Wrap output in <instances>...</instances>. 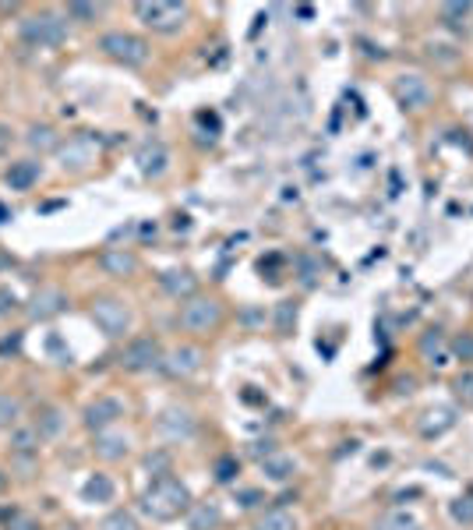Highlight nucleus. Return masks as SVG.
I'll use <instances>...</instances> for the list:
<instances>
[{
  "label": "nucleus",
  "mask_w": 473,
  "mask_h": 530,
  "mask_svg": "<svg viewBox=\"0 0 473 530\" xmlns=\"http://www.w3.org/2000/svg\"><path fill=\"white\" fill-rule=\"evenodd\" d=\"M22 39L28 47H39V50H57L68 43V18L57 15V11H36V15H26L22 18Z\"/></svg>",
  "instance_id": "4"
},
{
  "label": "nucleus",
  "mask_w": 473,
  "mask_h": 530,
  "mask_svg": "<svg viewBox=\"0 0 473 530\" xmlns=\"http://www.w3.org/2000/svg\"><path fill=\"white\" fill-rule=\"evenodd\" d=\"M39 442H43V435L36 431V424H15V428H11V452H15V456H32V452H39Z\"/></svg>",
  "instance_id": "23"
},
{
  "label": "nucleus",
  "mask_w": 473,
  "mask_h": 530,
  "mask_svg": "<svg viewBox=\"0 0 473 530\" xmlns=\"http://www.w3.org/2000/svg\"><path fill=\"white\" fill-rule=\"evenodd\" d=\"M89 318L100 325V333L110 336V340H124L128 333H131V304L124 301V297H117V293H100V297H92V304H89Z\"/></svg>",
  "instance_id": "3"
},
{
  "label": "nucleus",
  "mask_w": 473,
  "mask_h": 530,
  "mask_svg": "<svg viewBox=\"0 0 473 530\" xmlns=\"http://www.w3.org/2000/svg\"><path fill=\"white\" fill-rule=\"evenodd\" d=\"M22 418V403L7 393H0V428H15Z\"/></svg>",
  "instance_id": "35"
},
{
  "label": "nucleus",
  "mask_w": 473,
  "mask_h": 530,
  "mask_svg": "<svg viewBox=\"0 0 473 530\" xmlns=\"http://www.w3.org/2000/svg\"><path fill=\"white\" fill-rule=\"evenodd\" d=\"M113 495H117V484H113L110 474H92L85 481V488H81L85 503H113Z\"/></svg>",
  "instance_id": "25"
},
{
  "label": "nucleus",
  "mask_w": 473,
  "mask_h": 530,
  "mask_svg": "<svg viewBox=\"0 0 473 530\" xmlns=\"http://www.w3.org/2000/svg\"><path fill=\"white\" fill-rule=\"evenodd\" d=\"M421 354L427 357V365H435V368L448 365V336L442 329H427L421 336Z\"/></svg>",
  "instance_id": "17"
},
{
  "label": "nucleus",
  "mask_w": 473,
  "mask_h": 530,
  "mask_svg": "<svg viewBox=\"0 0 473 530\" xmlns=\"http://www.w3.org/2000/svg\"><path fill=\"white\" fill-rule=\"evenodd\" d=\"M191 505H194V499H191L187 484L173 474L156 477V481L145 488V495H142V509H145V516H152L156 524L181 520V516H187Z\"/></svg>",
  "instance_id": "1"
},
{
  "label": "nucleus",
  "mask_w": 473,
  "mask_h": 530,
  "mask_svg": "<svg viewBox=\"0 0 473 530\" xmlns=\"http://www.w3.org/2000/svg\"><path fill=\"white\" fill-rule=\"evenodd\" d=\"M448 513H452V520L459 524V527H473V495H459L456 503L448 505Z\"/></svg>",
  "instance_id": "34"
},
{
  "label": "nucleus",
  "mask_w": 473,
  "mask_h": 530,
  "mask_svg": "<svg viewBox=\"0 0 473 530\" xmlns=\"http://www.w3.org/2000/svg\"><path fill=\"white\" fill-rule=\"evenodd\" d=\"M223 524V509L215 503H194L187 509V530H215Z\"/></svg>",
  "instance_id": "18"
},
{
  "label": "nucleus",
  "mask_w": 473,
  "mask_h": 530,
  "mask_svg": "<svg viewBox=\"0 0 473 530\" xmlns=\"http://www.w3.org/2000/svg\"><path fill=\"white\" fill-rule=\"evenodd\" d=\"M251 530H297V516L289 509H283V505H272V509H265L262 516L255 520Z\"/></svg>",
  "instance_id": "26"
},
{
  "label": "nucleus",
  "mask_w": 473,
  "mask_h": 530,
  "mask_svg": "<svg viewBox=\"0 0 473 530\" xmlns=\"http://www.w3.org/2000/svg\"><path fill=\"white\" fill-rule=\"evenodd\" d=\"M159 431H166L170 439H187V435L194 431V418H191V410L170 407V410L159 418Z\"/></svg>",
  "instance_id": "19"
},
{
  "label": "nucleus",
  "mask_w": 473,
  "mask_h": 530,
  "mask_svg": "<svg viewBox=\"0 0 473 530\" xmlns=\"http://www.w3.org/2000/svg\"><path fill=\"white\" fill-rule=\"evenodd\" d=\"M202 365H205V350L198 344L173 346V350L163 357V371H166L170 378H191L194 371H202Z\"/></svg>",
  "instance_id": "9"
},
{
  "label": "nucleus",
  "mask_w": 473,
  "mask_h": 530,
  "mask_svg": "<svg viewBox=\"0 0 473 530\" xmlns=\"http://www.w3.org/2000/svg\"><path fill=\"white\" fill-rule=\"evenodd\" d=\"M159 287L170 293L173 301H191L198 293V276L191 269H170L159 276Z\"/></svg>",
  "instance_id": "13"
},
{
  "label": "nucleus",
  "mask_w": 473,
  "mask_h": 530,
  "mask_svg": "<svg viewBox=\"0 0 473 530\" xmlns=\"http://www.w3.org/2000/svg\"><path fill=\"white\" fill-rule=\"evenodd\" d=\"M236 499H240V505H247V509H255V505H258V503H265V495H262V492H255V488H247V492H240Z\"/></svg>",
  "instance_id": "39"
},
{
  "label": "nucleus",
  "mask_w": 473,
  "mask_h": 530,
  "mask_svg": "<svg viewBox=\"0 0 473 530\" xmlns=\"http://www.w3.org/2000/svg\"><path fill=\"white\" fill-rule=\"evenodd\" d=\"M452 424H456V410L452 407H431L421 421V435L424 439H438V435H446Z\"/></svg>",
  "instance_id": "22"
},
{
  "label": "nucleus",
  "mask_w": 473,
  "mask_h": 530,
  "mask_svg": "<svg viewBox=\"0 0 473 530\" xmlns=\"http://www.w3.org/2000/svg\"><path fill=\"white\" fill-rule=\"evenodd\" d=\"M470 11H473V4H442V22H446L452 32H459V28L467 26V18H470Z\"/></svg>",
  "instance_id": "33"
},
{
  "label": "nucleus",
  "mask_w": 473,
  "mask_h": 530,
  "mask_svg": "<svg viewBox=\"0 0 473 530\" xmlns=\"http://www.w3.org/2000/svg\"><path fill=\"white\" fill-rule=\"evenodd\" d=\"M43 177V163L39 159H15L7 170H4V185L11 191H32Z\"/></svg>",
  "instance_id": "12"
},
{
  "label": "nucleus",
  "mask_w": 473,
  "mask_h": 530,
  "mask_svg": "<svg viewBox=\"0 0 473 530\" xmlns=\"http://www.w3.org/2000/svg\"><path fill=\"white\" fill-rule=\"evenodd\" d=\"M293 322H297V304H293V301H283V304H279V315H276V329L287 336Z\"/></svg>",
  "instance_id": "38"
},
{
  "label": "nucleus",
  "mask_w": 473,
  "mask_h": 530,
  "mask_svg": "<svg viewBox=\"0 0 473 530\" xmlns=\"http://www.w3.org/2000/svg\"><path fill=\"white\" fill-rule=\"evenodd\" d=\"M191 7L187 4H173V0H142L134 4V18L145 28H152L159 36H173L187 26Z\"/></svg>",
  "instance_id": "6"
},
{
  "label": "nucleus",
  "mask_w": 473,
  "mask_h": 530,
  "mask_svg": "<svg viewBox=\"0 0 473 530\" xmlns=\"http://www.w3.org/2000/svg\"><path fill=\"white\" fill-rule=\"evenodd\" d=\"M4 145H11V132L7 128H0V153H4Z\"/></svg>",
  "instance_id": "40"
},
{
  "label": "nucleus",
  "mask_w": 473,
  "mask_h": 530,
  "mask_svg": "<svg viewBox=\"0 0 473 530\" xmlns=\"http://www.w3.org/2000/svg\"><path fill=\"white\" fill-rule=\"evenodd\" d=\"M100 265H103L110 276H134L138 272V259H134L128 248H106L100 255Z\"/></svg>",
  "instance_id": "14"
},
{
  "label": "nucleus",
  "mask_w": 473,
  "mask_h": 530,
  "mask_svg": "<svg viewBox=\"0 0 473 530\" xmlns=\"http://www.w3.org/2000/svg\"><path fill=\"white\" fill-rule=\"evenodd\" d=\"M32 424H36V431H39L43 439H53V435L64 431V410H60V407H43Z\"/></svg>",
  "instance_id": "27"
},
{
  "label": "nucleus",
  "mask_w": 473,
  "mask_h": 530,
  "mask_svg": "<svg viewBox=\"0 0 473 530\" xmlns=\"http://www.w3.org/2000/svg\"><path fill=\"white\" fill-rule=\"evenodd\" d=\"M64 308H68V297L50 287V291L36 293V301H32V308H28V312H32V318H53V315H60Z\"/></svg>",
  "instance_id": "24"
},
{
  "label": "nucleus",
  "mask_w": 473,
  "mask_h": 530,
  "mask_svg": "<svg viewBox=\"0 0 473 530\" xmlns=\"http://www.w3.org/2000/svg\"><path fill=\"white\" fill-rule=\"evenodd\" d=\"M0 474H4V471H0ZM4 484H7V477H0V488H4Z\"/></svg>",
  "instance_id": "41"
},
{
  "label": "nucleus",
  "mask_w": 473,
  "mask_h": 530,
  "mask_svg": "<svg viewBox=\"0 0 473 530\" xmlns=\"http://www.w3.org/2000/svg\"><path fill=\"white\" fill-rule=\"evenodd\" d=\"M262 474L268 481H276V484H283V481H289V477L297 474V460L289 452H268L262 460Z\"/></svg>",
  "instance_id": "20"
},
{
  "label": "nucleus",
  "mask_w": 473,
  "mask_h": 530,
  "mask_svg": "<svg viewBox=\"0 0 473 530\" xmlns=\"http://www.w3.org/2000/svg\"><path fill=\"white\" fill-rule=\"evenodd\" d=\"M395 100H399L403 110H424V106L431 103V85L417 71L399 75V81H395Z\"/></svg>",
  "instance_id": "10"
},
{
  "label": "nucleus",
  "mask_w": 473,
  "mask_h": 530,
  "mask_svg": "<svg viewBox=\"0 0 473 530\" xmlns=\"http://www.w3.org/2000/svg\"><path fill=\"white\" fill-rule=\"evenodd\" d=\"M448 357L459 361V365H467V368H473V329H463V333H456L448 340Z\"/></svg>",
  "instance_id": "28"
},
{
  "label": "nucleus",
  "mask_w": 473,
  "mask_h": 530,
  "mask_svg": "<svg viewBox=\"0 0 473 530\" xmlns=\"http://www.w3.org/2000/svg\"><path fill=\"white\" fill-rule=\"evenodd\" d=\"M26 142H28V149H36L39 156L64 145V142H60V132H57L53 124H47V121H43V124H32V128L26 132Z\"/></svg>",
  "instance_id": "21"
},
{
  "label": "nucleus",
  "mask_w": 473,
  "mask_h": 530,
  "mask_svg": "<svg viewBox=\"0 0 473 530\" xmlns=\"http://www.w3.org/2000/svg\"><path fill=\"white\" fill-rule=\"evenodd\" d=\"M374 530H421V524H417L410 513H403V509H393V513L378 516Z\"/></svg>",
  "instance_id": "31"
},
{
  "label": "nucleus",
  "mask_w": 473,
  "mask_h": 530,
  "mask_svg": "<svg viewBox=\"0 0 473 530\" xmlns=\"http://www.w3.org/2000/svg\"><path fill=\"white\" fill-rule=\"evenodd\" d=\"M163 357H166V350H163V344H159L156 336H134V340H128V346L121 350L117 365L124 371H131V375H142V371L163 368Z\"/></svg>",
  "instance_id": "7"
},
{
  "label": "nucleus",
  "mask_w": 473,
  "mask_h": 530,
  "mask_svg": "<svg viewBox=\"0 0 473 530\" xmlns=\"http://www.w3.org/2000/svg\"><path fill=\"white\" fill-rule=\"evenodd\" d=\"M0 524H4V530H43V524L36 516H28L26 509H4Z\"/></svg>",
  "instance_id": "30"
},
{
  "label": "nucleus",
  "mask_w": 473,
  "mask_h": 530,
  "mask_svg": "<svg viewBox=\"0 0 473 530\" xmlns=\"http://www.w3.org/2000/svg\"><path fill=\"white\" fill-rule=\"evenodd\" d=\"M106 7L103 4H68V11H64V18H71V22H85V26H92L96 18H103Z\"/></svg>",
  "instance_id": "32"
},
{
  "label": "nucleus",
  "mask_w": 473,
  "mask_h": 530,
  "mask_svg": "<svg viewBox=\"0 0 473 530\" xmlns=\"http://www.w3.org/2000/svg\"><path fill=\"white\" fill-rule=\"evenodd\" d=\"M236 474H240L236 456H219V460H215V481H219V484H234Z\"/></svg>",
  "instance_id": "36"
},
{
  "label": "nucleus",
  "mask_w": 473,
  "mask_h": 530,
  "mask_svg": "<svg viewBox=\"0 0 473 530\" xmlns=\"http://www.w3.org/2000/svg\"><path fill=\"white\" fill-rule=\"evenodd\" d=\"M124 414H128V407H124V399L121 397H96L85 410H81V421H85L89 431L100 435V431H110Z\"/></svg>",
  "instance_id": "8"
},
{
  "label": "nucleus",
  "mask_w": 473,
  "mask_h": 530,
  "mask_svg": "<svg viewBox=\"0 0 473 530\" xmlns=\"http://www.w3.org/2000/svg\"><path fill=\"white\" fill-rule=\"evenodd\" d=\"M166 166H170V153H166L159 142H149V145L138 153V170H142L145 177H163Z\"/></svg>",
  "instance_id": "16"
},
{
  "label": "nucleus",
  "mask_w": 473,
  "mask_h": 530,
  "mask_svg": "<svg viewBox=\"0 0 473 530\" xmlns=\"http://www.w3.org/2000/svg\"><path fill=\"white\" fill-rule=\"evenodd\" d=\"M448 389H452V399L459 403V407H473V368H463L452 382H448Z\"/></svg>",
  "instance_id": "29"
},
{
  "label": "nucleus",
  "mask_w": 473,
  "mask_h": 530,
  "mask_svg": "<svg viewBox=\"0 0 473 530\" xmlns=\"http://www.w3.org/2000/svg\"><path fill=\"white\" fill-rule=\"evenodd\" d=\"M470 495H473V484H470Z\"/></svg>",
  "instance_id": "42"
},
{
  "label": "nucleus",
  "mask_w": 473,
  "mask_h": 530,
  "mask_svg": "<svg viewBox=\"0 0 473 530\" xmlns=\"http://www.w3.org/2000/svg\"><path fill=\"white\" fill-rule=\"evenodd\" d=\"M100 530H138V520H134L128 509H113Z\"/></svg>",
  "instance_id": "37"
},
{
  "label": "nucleus",
  "mask_w": 473,
  "mask_h": 530,
  "mask_svg": "<svg viewBox=\"0 0 473 530\" xmlns=\"http://www.w3.org/2000/svg\"><path fill=\"white\" fill-rule=\"evenodd\" d=\"M223 318H226V308H223V301L219 297H209V293H194L191 301H184V308H181V329L191 333V336H209L215 333L219 325H223Z\"/></svg>",
  "instance_id": "5"
},
{
  "label": "nucleus",
  "mask_w": 473,
  "mask_h": 530,
  "mask_svg": "<svg viewBox=\"0 0 473 530\" xmlns=\"http://www.w3.org/2000/svg\"><path fill=\"white\" fill-rule=\"evenodd\" d=\"M57 153H60V159H64V163H60L64 170H85V166L96 163V138L79 134V138H71L68 145H60Z\"/></svg>",
  "instance_id": "11"
},
{
  "label": "nucleus",
  "mask_w": 473,
  "mask_h": 530,
  "mask_svg": "<svg viewBox=\"0 0 473 530\" xmlns=\"http://www.w3.org/2000/svg\"><path fill=\"white\" fill-rule=\"evenodd\" d=\"M96 50L103 53L106 60L124 64V68H142V64H149V57H152L149 39L138 36V32H124V28L103 32V36L96 39Z\"/></svg>",
  "instance_id": "2"
},
{
  "label": "nucleus",
  "mask_w": 473,
  "mask_h": 530,
  "mask_svg": "<svg viewBox=\"0 0 473 530\" xmlns=\"http://www.w3.org/2000/svg\"><path fill=\"white\" fill-rule=\"evenodd\" d=\"M131 452V442H128V435H121V431H100L96 435V456L100 460H124Z\"/></svg>",
  "instance_id": "15"
}]
</instances>
